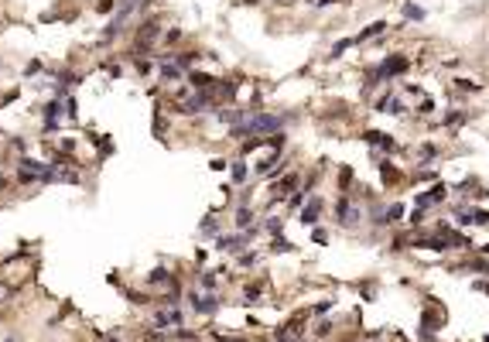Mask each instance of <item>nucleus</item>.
Wrapping results in <instances>:
<instances>
[{"mask_svg":"<svg viewBox=\"0 0 489 342\" xmlns=\"http://www.w3.org/2000/svg\"><path fill=\"white\" fill-rule=\"evenodd\" d=\"M280 124H284V117L257 113V117H250V120L236 124V127H233V134H236V137H260V134H267V137H271V130H274V134L280 130Z\"/></svg>","mask_w":489,"mask_h":342,"instance_id":"nucleus-1","label":"nucleus"},{"mask_svg":"<svg viewBox=\"0 0 489 342\" xmlns=\"http://www.w3.org/2000/svg\"><path fill=\"white\" fill-rule=\"evenodd\" d=\"M404 68H407V59H404V55H390L383 65L376 68V75H380V79H390V75H397V72H404Z\"/></svg>","mask_w":489,"mask_h":342,"instance_id":"nucleus-2","label":"nucleus"},{"mask_svg":"<svg viewBox=\"0 0 489 342\" xmlns=\"http://www.w3.org/2000/svg\"><path fill=\"white\" fill-rule=\"evenodd\" d=\"M188 301L195 305V311H202V315H212L215 308H219V298H212V294H188Z\"/></svg>","mask_w":489,"mask_h":342,"instance_id":"nucleus-3","label":"nucleus"},{"mask_svg":"<svg viewBox=\"0 0 489 342\" xmlns=\"http://www.w3.org/2000/svg\"><path fill=\"white\" fill-rule=\"evenodd\" d=\"M59 113H62V106H59V99H52V103L45 106V130H55V127H59Z\"/></svg>","mask_w":489,"mask_h":342,"instance_id":"nucleus-4","label":"nucleus"},{"mask_svg":"<svg viewBox=\"0 0 489 342\" xmlns=\"http://www.w3.org/2000/svg\"><path fill=\"white\" fill-rule=\"evenodd\" d=\"M147 284H151V287H171V274L164 271V267H157V271H151Z\"/></svg>","mask_w":489,"mask_h":342,"instance_id":"nucleus-5","label":"nucleus"},{"mask_svg":"<svg viewBox=\"0 0 489 342\" xmlns=\"http://www.w3.org/2000/svg\"><path fill=\"white\" fill-rule=\"evenodd\" d=\"M441 195H445V188H441V185H434L431 192H424V195L418 199V205H421V209H424V205H434V202H441Z\"/></svg>","mask_w":489,"mask_h":342,"instance_id":"nucleus-6","label":"nucleus"},{"mask_svg":"<svg viewBox=\"0 0 489 342\" xmlns=\"http://www.w3.org/2000/svg\"><path fill=\"white\" fill-rule=\"evenodd\" d=\"M369 144H376V147H383V151H394V137L390 134H366Z\"/></svg>","mask_w":489,"mask_h":342,"instance_id":"nucleus-7","label":"nucleus"},{"mask_svg":"<svg viewBox=\"0 0 489 342\" xmlns=\"http://www.w3.org/2000/svg\"><path fill=\"white\" fill-rule=\"evenodd\" d=\"M318 212H322V199H315L308 209H301V222H315V219H318Z\"/></svg>","mask_w":489,"mask_h":342,"instance_id":"nucleus-8","label":"nucleus"},{"mask_svg":"<svg viewBox=\"0 0 489 342\" xmlns=\"http://www.w3.org/2000/svg\"><path fill=\"white\" fill-rule=\"evenodd\" d=\"M298 185V175H287V178H280L277 185H274V195H287L291 188Z\"/></svg>","mask_w":489,"mask_h":342,"instance_id":"nucleus-9","label":"nucleus"},{"mask_svg":"<svg viewBox=\"0 0 489 342\" xmlns=\"http://www.w3.org/2000/svg\"><path fill=\"white\" fill-rule=\"evenodd\" d=\"M157 72H161V79H168V82H171V79H178V75H182V65H171V62H161V68H157Z\"/></svg>","mask_w":489,"mask_h":342,"instance_id":"nucleus-10","label":"nucleus"},{"mask_svg":"<svg viewBox=\"0 0 489 342\" xmlns=\"http://www.w3.org/2000/svg\"><path fill=\"white\" fill-rule=\"evenodd\" d=\"M246 171H250V168H246V161H236V164H233V182H236V185H243V182H246Z\"/></svg>","mask_w":489,"mask_h":342,"instance_id":"nucleus-11","label":"nucleus"},{"mask_svg":"<svg viewBox=\"0 0 489 342\" xmlns=\"http://www.w3.org/2000/svg\"><path fill=\"white\" fill-rule=\"evenodd\" d=\"M188 82H192V86H215V79L206 75V72H192V75H188Z\"/></svg>","mask_w":489,"mask_h":342,"instance_id":"nucleus-12","label":"nucleus"},{"mask_svg":"<svg viewBox=\"0 0 489 342\" xmlns=\"http://www.w3.org/2000/svg\"><path fill=\"white\" fill-rule=\"evenodd\" d=\"M250 222H253V212H250V209H236V226L243 229V226H250Z\"/></svg>","mask_w":489,"mask_h":342,"instance_id":"nucleus-13","label":"nucleus"},{"mask_svg":"<svg viewBox=\"0 0 489 342\" xmlns=\"http://www.w3.org/2000/svg\"><path fill=\"white\" fill-rule=\"evenodd\" d=\"M404 17H411V21H424V10H421L418 3H407V7H404Z\"/></svg>","mask_w":489,"mask_h":342,"instance_id":"nucleus-14","label":"nucleus"},{"mask_svg":"<svg viewBox=\"0 0 489 342\" xmlns=\"http://www.w3.org/2000/svg\"><path fill=\"white\" fill-rule=\"evenodd\" d=\"M212 233H219V226H215V219L206 216V222H202V236H212Z\"/></svg>","mask_w":489,"mask_h":342,"instance_id":"nucleus-15","label":"nucleus"},{"mask_svg":"<svg viewBox=\"0 0 489 342\" xmlns=\"http://www.w3.org/2000/svg\"><path fill=\"white\" fill-rule=\"evenodd\" d=\"M96 10H99V14H113V10H117V0H99Z\"/></svg>","mask_w":489,"mask_h":342,"instance_id":"nucleus-16","label":"nucleus"},{"mask_svg":"<svg viewBox=\"0 0 489 342\" xmlns=\"http://www.w3.org/2000/svg\"><path fill=\"white\" fill-rule=\"evenodd\" d=\"M202 291H215V274H206V277H202Z\"/></svg>","mask_w":489,"mask_h":342,"instance_id":"nucleus-17","label":"nucleus"},{"mask_svg":"<svg viewBox=\"0 0 489 342\" xmlns=\"http://www.w3.org/2000/svg\"><path fill=\"white\" fill-rule=\"evenodd\" d=\"M267 229H271V233L280 240V229H284V226H280V219H267Z\"/></svg>","mask_w":489,"mask_h":342,"instance_id":"nucleus-18","label":"nucleus"},{"mask_svg":"<svg viewBox=\"0 0 489 342\" xmlns=\"http://www.w3.org/2000/svg\"><path fill=\"white\" fill-rule=\"evenodd\" d=\"M164 41H168V45H175V41H182V31H178V28H171V31L164 34Z\"/></svg>","mask_w":489,"mask_h":342,"instance_id":"nucleus-19","label":"nucleus"},{"mask_svg":"<svg viewBox=\"0 0 489 342\" xmlns=\"http://www.w3.org/2000/svg\"><path fill=\"white\" fill-rule=\"evenodd\" d=\"M41 68H45V65H41V62H31V65L24 68V75H38V72H41Z\"/></svg>","mask_w":489,"mask_h":342,"instance_id":"nucleus-20","label":"nucleus"},{"mask_svg":"<svg viewBox=\"0 0 489 342\" xmlns=\"http://www.w3.org/2000/svg\"><path fill=\"white\" fill-rule=\"evenodd\" d=\"M147 342H164V332H147Z\"/></svg>","mask_w":489,"mask_h":342,"instance_id":"nucleus-21","label":"nucleus"},{"mask_svg":"<svg viewBox=\"0 0 489 342\" xmlns=\"http://www.w3.org/2000/svg\"><path fill=\"white\" fill-rule=\"evenodd\" d=\"M3 185H7V178H0V188H3Z\"/></svg>","mask_w":489,"mask_h":342,"instance_id":"nucleus-22","label":"nucleus"}]
</instances>
